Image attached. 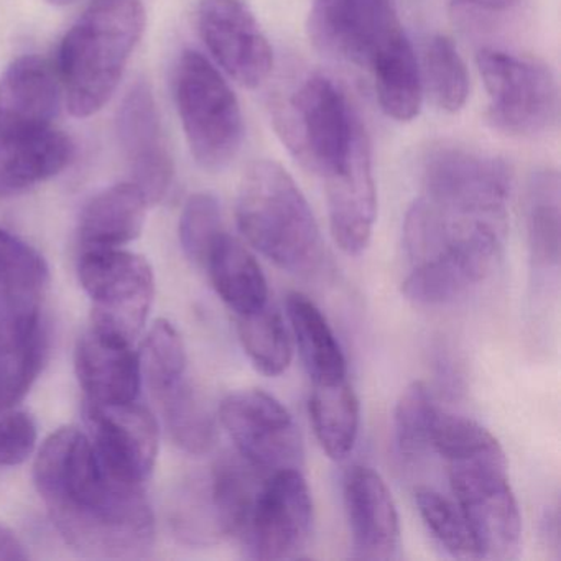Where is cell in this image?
I'll return each instance as SVG.
<instances>
[{"label":"cell","mask_w":561,"mask_h":561,"mask_svg":"<svg viewBox=\"0 0 561 561\" xmlns=\"http://www.w3.org/2000/svg\"><path fill=\"white\" fill-rule=\"evenodd\" d=\"M34 482L55 527L83 557L137 560L152 550L156 517L142 485L111 478L87 433H54L35 459Z\"/></svg>","instance_id":"6da1fadb"},{"label":"cell","mask_w":561,"mask_h":561,"mask_svg":"<svg viewBox=\"0 0 561 561\" xmlns=\"http://www.w3.org/2000/svg\"><path fill=\"white\" fill-rule=\"evenodd\" d=\"M144 31L142 0H91L60 48L61 87L73 116H93L110 103Z\"/></svg>","instance_id":"7a4b0ae2"},{"label":"cell","mask_w":561,"mask_h":561,"mask_svg":"<svg viewBox=\"0 0 561 561\" xmlns=\"http://www.w3.org/2000/svg\"><path fill=\"white\" fill-rule=\"evenodd\" d=\"M236 218L242 236L290 274H308L323 259L313 211L290 173L274 160L249 167L239 188Z\"/></svg>","instance_id":"3957f363"},{"label":"cell","mask_w":561,"mask_h":561,"mask_svg":"<svg viewBox=\"0 0 561 561\" xmlns=\"http://www.w3.org/2000/svg\"><path fill=\"white\" fill-rule=\"evenodd\" d=\"M275 124L295 159L323 180L344 172L370 147L346 93L324 75L305 78L278 106Z\"/></svg>","instance_id":"277c9868"},{"label":"cell","mask_w":561,"mask_h":561,"mask_svg":"<svg viewBox=\"0 0 561 561\" xmlns=\"http://www.w3.org/2000/svg\"><path fill=\"white\" fill-rule=\"evenodd\" d=\"M175 103L196 163L226 169L241 150L244 117L228 81L198 51L186 50L176 65Z\"/></svg>","instance_id":"5b68a950"},{"label":"cell","mask_w":561,"mask_h":561,"mask_svg":"<svg viewBox=\"0 0 561 561\" xmlns=\"http://www.w3.org/2000/svg\"><path fill=\"white\" fill-rule=\"evenodd\" d=\"M449 484L474 538L479 558L514 560L522 543V517L501 443L448 461Z\"/></svg>","instance_id":"8992f818"},{"label":"cell","mask_w":561,"mask_h":561,"mask_svg":"<svg viewBox=\"0 0 561 561\" xmlns=\"http://www.w3.org/2000/svg\"><path fill=\"white\" fill-rule=\"evenodd\" d=\"M478 70L489 98L492 126L511 136H535L558 119L560 91L550 68L534 58L482 48Z\"/></svg>","instance_id":"52a82bcc"},{"label":"cell","mask_w":561,"mask_h":561,"mask_svg":"<svg viewBox=\"0 0 561 561\" xmlns=\"http://www.w3.org/2000/svg\"><path fill=\"white\" fill-rule=\"evenodd\" d=\"M78 275L93 301L91 324L136 340L156 295L149 261L123 248L88 249L81 251Z\"/></svg>","instance_id":"ba28073f"},{"label":"cell","mask_w":561,"mask_h":561,"mask_svg":"<svg viewBox=\"0 0 561 561\" xmlns=\"http://www.w3.org/2000/svg\"><path fill=\"white\" fill-rule=\"evenodd\" d=\"M423 195L435 205L472 216H507L511 167L481 150L439 144L422 165Z\"/></svg>","instance_id":"9c48e42d"},{"label":"cell","mask_w":561,"mask_h":561,"mask_svg":"<svg viewBox=\"0 0 561 561\" xmlns=\"http://www.w3.org/2000/svg\"><path fill=\"white\" fill-rule=\"evenodd\" d=\"M505 229V221L482 222L433 257L412 265L402 284L407 300L422 307H443L466 297L497 267Z\"/></svg>","instance_id":"30bf717a"},{"label":"cell","mask_w":561,"mask_h":561,"mask_svg":"<svg viewBox=\"0 0 561 561\" xmlns=\"http://www.w3.org/2000/svg\"><path fill=\"white\" fill-rule=\"evenodd\" d=\"M219 419L238 455L261 474L304 466L300 428L291 413L271 393L261 389L231 393L222 400Z\"/></svg>","instance_id":"8fae6325"},{"label":"cell","mask_w":561,"mask_h":561,"mask_svg":"<svg viewBox=\"0 0 561 561\" xmlns=\"http://www.w3.org/2000/svg\"><path fill=\"white\" fill-rule=\"evenodd\" d=\"M313 530V497L301 469L265 478L242 531V548L252 560H295Z\"/></svg>","instance_id":"7c38bea8"},{"label":"cell","mask_w":561,"mask_h":561,"mask_svg":"<svg viewBox=\"0 0 561 561\" xmlns=\"http://www.w3.org/2000/svg\"><path fill=\"white\" fill-rule=\"evenodd\" d=\"M308 35L328 57L369 70L405 32L396 0H314Z\"/></svg>","instance_id":"4fadbf2b"},{"label":"cell","mask_w":561,"mask_h":561,"mask_svg":"<svg viewBox=\"0 0 561 561\" xmlns=\"http://www.w3.org/2000/svg\"><path fill=\"white\" fill-rule=\"evenodd\" d=\"M91 445L104 471L129 485H142L156 468L160 430L156 416L139 402L84 405Z\"/></svg>","instance_id":"5bb4252c"},{"label":"cell","mask_w":561,"mask_h":561,"mask_svg":"<svg viewBox=\"0 0 561 561\" xmlns=\"http://www.w3.org/2000/svg\"><path fill=\"white\" fill-rule=\"evenodd\" d=\"M198 31L216 64L244 88H257L274 67L268 38L248 0H202Z\"/></svg>","instance_id":"9a60e30c"},{"label":"cell","mask_w":561,"mask_h":561,"mask_svg":"<svg viewBox=\"0 0 561 561\" xmlns=\"http://www.w3.org/2000/svg\"><path fill=\"white\" fill-rule=\"evenodd\" d=\"M41 298L0 287V410L18 405L44 366L48 340Z\"/></svg>","instance_id":"2e32d148"},{"label":"cell","mask_w":561,"mask_h":561,"mask_svg":"<svg viewBox=\"0 0 561 561\" xmlns=\"http://www.w3.org/2000/svg\"><path fill=\"white\" fill-rule=\"evenodd\" d=\"M116 124L133 183L149 205H157L172 186L175 165L149 84L140 81L130 88L117 111Z\"/></svg>","instance_id":"e0dca14e"},{"label":"cell","mask_w":561,"mask_h":561,"mask_svg":"<svg viewBox=\"0 0 561 561\" xmlns=\"http://www.w3.org/2000/svg\"><path fill=\"white\" fill-rule=\"evenodd\" d=\"M60 73L37 55H24L0 75V146L51 129L61 106Z\"/></svg>","instance_id":"ac0fdd59"},{"label":"cell","mask_w":561,"mask_h":561,"mask_svg":"<svg viewBox=\"0 0 561 561\" xmlns=\"http://www.w3.org/2000/svg\"><path fill=\"white\" fill-rule=\"evenodd\" d=\"M78 380L87 402L123 405L136 402L142 387V367L134 341L91 324L75 353Z\"/></svg>","instance_id":"d6986e66"},{"label":"cell","mask_w":561,"mask_h":561,"mask_svg":"<svg viewBox=\"0 0 561 561\" xmlns=\"http://www.w3.org/2000/svg\"><path fill=\"white\" fill-rule=\"evenodd\" d=\"M353 557L389 561L399 557L400 520L396 502L379 472L356 465L344 481Z\"/></svg>","instance_id":"ffe728a7"},{"label":"cell","mask_w":561,"mask_h":561,"mask_svg":"<svg viewBox=\"0 0 561 561\" xmlns=\"http://www.w3.org/2000/svg\"><path fill=\"white\" fill-rule=\"evenodd\" d=\"M331 236L347 255H360L373 239L377 190L373 150L366 149L344 172L324 180Z\"/></svg>","instance_id":"44dd1931"},{"label":"cell","mask_w":561,"mask_h":561,"mask_svg":"<svg viewBox=\"0 0 561 561\" xmlns=\"http://www.w3.org/2000/svg\"><path fill=\"white\" fill-rule=\"evenodd\" d=\"M146 196L133 182L103 190L88 202L78 225L81 251L123 248L142 234Z\"/></svg>","instance_id":"7402d4cb"},{"label":"cell","mask_w":561,"mask_h":561,"mask_svg":"<svg viewBox=\"0 0 561 561\" xmlns=\"http://www.w3.org/2000/svg\"><path fill=\"white\" fill-rule=\"evenodd\" d=\"M213 287L238 317L267 305L268 287L261 265L238 239L222 232L206 259Z\"/></svg>","instance_id":"603a6c76"},{"label":"cell","mask_w":561,"mask_h":561,"mask_svg":"<svg viewBox=\"0 0 561 561\" xmlns=\"http://www.w3.org/2000/svg\"><path fill=\"white\" fill-rule=\"evenodd\" d=\"M0 147V196L14 195L54 179L75 157L70 137L55 129Z\"/></svg>","instance_id":"cb8c5ba5"},{"label":"cell","mask_w":561,"mask_h":561,"mask_svg":"<svg viewBox=\"0 0 561 561\" xmlns=\"http://www.w3.org/2000/svg\"><path fill=\"white\" fill-rule=\"evenodd\" d=\"M525 225L534 272L557 271L561 251V183L557 170L538 169L528 179Z\"/></svg>","instance_id":"d4e9b609"},{"label":"cell","mask_w":561,"mask_h":561,"mask_svg":"<svg viewBox=\"0 0 561 561\" xmlns=\"http://www.w3.org/2000/svg\"><path fill=\"white\" fill-rule=\"evenodd\" d=\"M287 317L313 383L346 379V357L323 311L307 295L294 291L287 298Z\"/></svg>","instance_id":"484cf974"},{"label":"cell","mask_w":561,"mask_h":561,"mask_svg":"<svg viewBox=\"0 0 561 561\" xmlns=\"http://www.w3.org/2000/svg\"><path fill=\"white\" fill-rule=\"evenodd\" d=\"M374 90L387 116L410 123L422 110L423 80L407 35L393 42L369 67Z\"/></svg>","instance_id":"4316f807"},{"label":"cell","mask_w":561,"mask_h":561,"mask_svg":"<svg viewBox=\"0 0 561 561\" xmlns=\"http://www.w3.org/2000/svg\"><path fill=\"white\" fill-rule=\"evenodd\" d=\"M311 425L323 451L334 461L346 458L354 446L360 425V405L346 379L313 383L308 402Z\"/></svg>","instance_id":"83f0119b"},{"label":"cell","mask_w":561,"mask_h":561,"mask_svg":"<svg viewBox=\"0 0 561 561\" xmlns=\"http://www.w3.org/2000/svg\"><path fill=\"white\" fill-rule=\"evenodd\" d=\"M238 318L239 340L255 369L268 377L284 374L294 359V346L280 311L267 304Z\"/></svg>","instance_id":"f1b7e54d"},{"label":"cell","mask_w":561,"mask_h":561,"mask_svg":"<svg viewBox=\"0 0 561 561\" xmlns=\"http://www.w3.org/2000/svg\"><path fill=\"white\" fill-rule=\"evenodd\" d=\"M157 402L162 407L163 422L170 436L183 451L205 455L215 446V416L186 380L157 397Z\"/></svg>","instance_id":"f546056e"},{"label":"cell","mask_w":561,"mask_h":561,"mask_svg":"<svg viewBox=\"0 0 561 561\" xmlns=\"http://www.w3.org/2000/svg\"><path fill=\"white\" fill-rule=\"evenodd\" d=\"M420 71L423 87L439 110L455 114L465 107L469 96V73L451 38L435 35L426 44Z\"/></svg>","instance_id":"4dcf8cb0"},{"label":"cell","mask_w":561,"mask_h":561,"mask_svg":"<svg viewBox=\"0 0 561 561\" xmlns=\"http://www.w3.org/2000/svg\"><path fill=\"white\" fill-rule=\"evenodd\" d=\"M139 357L142 379L147 380L156 399L185 380V343L170 321L159 320L153 323Z\"/></svg>","instance_id":"1f68e13d"},{"label":"cell","mask_w":561,"mask_h":561,"mask_svg":"<svg viewBox=\"0 0 561 561\" xmlns=\"http://www.w3.org/2000/svg\"><path fill=\"white\" fill-rule=\"evenodd\" d=\"M439 409L428 387L413 382L403 390L393 413V432L400 455L409 461L432 451V430Z\"/></svg>","instance_id":"d6a6232c"},{"label":"cell","mask_w":561,"mask_h":561,"mask_svg":"<svg viewBox=\"0 0 561 561\" xmlns=\"http://www.w3.org/2000/svg\"><path fill=\"white\" fill-rule=\"evenodd\" d=\"M415 504L423 524L439 547L451 557L472 560L479 558L468 522L456 502L432 488L415 491Z\"/></svg>","instance_id":"836d02e7"},{"label":"cell","mask_w":561,"mask_h":561,"mask_svg":"<svg viewBox=\"0 0 561 561\" xmlns=\"http://www.w3.org/2000/svg\"><path fill=\"white\" fill-rule=\"evenodd\" d=\"M48 282L45 259L18 236L0 229V287L42 297Z\"/></svg>","instance_id":"e575fe53"},{"label":"cell","mask_w":561,"mask_h":561,"mask_svg":"<svg viewBox=\"0 0 561 561\" xmlns=\"http://www.w3.org/2000/svg\"><path fill=\"white\" fill-rule=\"evenodd\" d=\"M225 231L221 205L211 193H195L180 216V242L195 264L205 265L209 251Z\"/></svg>","instance_id":"d590c367"},{"label":"cell","mask_w":561,"mask_h":561,"mask_svg":"<svg viewBox=\"0 0 561 561\" xmlns=\"http://www.w3.org/2000/svg\"><path fill=\"white\" fill-rule=\"evenodd\" d=\"M37 425L25 412L0 416V466H19L27 461L37 446Z\"/></svg>","instance_id":"8d00e7d4"},{"label":"cell","mask_w":561,"mask_h":561,"mask_svg":"<svg viewBox=\"0 0 561 561\" xmlns=\"http://www.w3.org/2000/svg\"><path fill=\"white\" fill-rule=\"evenodd\" d=\"M28 554L14 531L0 525V561L27 560Z\"/></svg>","instance_id":"74e56055"},{"label":"cell","mask_w":561,"mask_h":561,"mask_svg":"<svg viewBox=\"0 0 561 561\" xmlns=\"http://www.w3.org/2000/svg\"><path fill=\"white\" fill-rule=\"evenodd\" d=\"M459 4L471 5V8L482 9V11H507V9L517 5L520 0H458Z\"/></svg>","instance_id":"f35d334b"},{"label":"cell","mask_w":561,"mask_h":561,"mask_svg":"<svg viewBox=\"0 0 561 561\" xmlns=\"http://www.w3.org/2000/svg\"><path fill=\"white\" fill-rule=\"evenodd\" d=\"M50 2H54V4H67L70 0H50Z\"/></svg>","instance_id":"ab89813d"}]
</instances>
